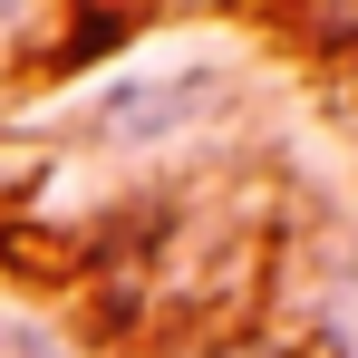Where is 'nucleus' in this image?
I'll return each instance as SVG.
<instances>
[{
    "mask_svg": "<svg viewBox=\"0 0 358 358\" xmlns=\"http://www.w3.org/2000/svg\"><path fill=\"white\" fill-rule=\"evenodd\" d=\"M194 358H271V349H194Z\"/></svg>",
    "mask_w": 358,
    "mask_h": 358,
    "instance_id": "obj_1",
    "label": "nucleus"
},
{
    "mask_svg": "<svg viewBox=\"0 0 358 358\" xmlns=\"http://www.w3.org/2000/svg\"><path fill=\"white\" fill-rule=\"evenodd\" d=\"M339 339H349V349H358V300H349V320H339Z\"/></svg>",
    "mask_w": 358,
    "mask_h": 358,
    "instance_id": "obj_2",
    "label": "nucleus"
}]
</instances>
